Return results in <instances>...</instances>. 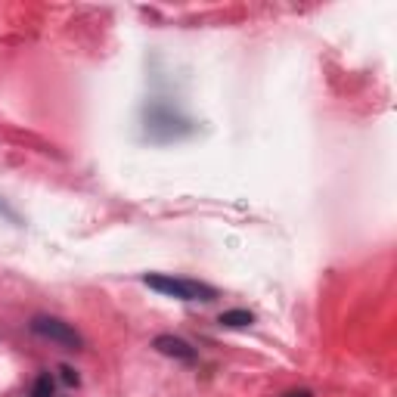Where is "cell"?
I'll return each instance as SVG.
<instances>
[{"instance_id": "cell-1", "label": "cell", "mask_w": 397, "mask_h": 397, "mask_svg": "<svg viewBox=\"0 0 397 397\" xmlns=\"http://www.w3.org/2000/svg\"><path fill=\"white\" fill-rule=\"evenodd\" d=\"M143 134H146L149 143H174L196 134V125L177 106L165 103V99H153L143 109Z\"/></svg>"}, {"instance_id": "cell-2", "label": "cell", "mask_w": 397, "mask_h": 397, "mask_svg": "<svg viewBox=\"0 0 397 397\" xmlns=\"http://www.w3.org/2000/svg\"><path fill=\"white\" fill-rule=\"evenodd\" d=\"M143 286L155 288V292L168 295V298H177V301H214L218 298V288L214 286L196 283V279H180V277H171V273H146Z\"/></svg>"}, {"instance_id": "cell-3", "label": "cell", "mask_w": 397, "mask_h": 397, "mask_svg": "<svg viewBox=\"0 0 397 397\" xmlns=\"http://www.w3.org/2000/svg\"><path fill=\"white\" fill-rule=\"evenodd\" d=\"M28 329H32L34 335L47 338V342H56L60 348H66V351H84V338L78 335V329L71 326V323L60 320V316L38 314V316H32Z\"/></svg>"}, {"instance_id": "cell-4", "label": "cell", "mask_w": 397, "mask_h": 397, "mask_svg": "<svg viewBox=\"0 0 397 397\" xmlns=\"http://www.w3.org/2000/svg\"><path fill=\"white\" fill-rule=\"evenodd\" d=\"M153 348L158 354H165V357L183 360V363H196V348H193L190 342H183V338H177V335H155Z\"/></svg>"}, {"instance_id": "cell-5", "label": "cell", "mask_w": 397, "mask_h": 397, "mask_svg": "<svg viewBox=\"0 0 397 397\" xmlns=\"http://www.w3.org/2000/svg\"><path fill=\"white\" fill-rule=\"evenodd\" d=\"M218 323H221L223 329H245V326H251V323H255V314H251V310H242V307L223 310V314L218 316Z\"/></svg>"}, {"instance_id": "cell-6", "label": "cell", "mask_w": 397, "mask_h": 397, "mask_svg": "<svg viewBox=\"0 0 397 397\" xmlns=\"http://www.w3.org/2000/svg\"><path fill=\"white\" fill-rule=\"evenodd\" d=\"M28 397H53V379H50V372H41L34 379V388Z\"/></svg>"}, {"instance_id": "cell-7", "label": "cell", "mask_w": 397, "mask_h": 397, "mask_svg": "<svg viewBox=\"0 0 397 397\" xmlns=\"http://www.w3.org/2000/svg\"><path fill=\"white\" fill-rule=\"evenodd\" d=\"M60 372H62V382H66V385H78V372L71 370V366H60Z\"/></svg>"}, {"instance_id": "cell-8", "label": "cell", "mask_w": 397, "mask_h": 397, "mask_svg": "<svg viewBox=\"0 0 397 397\" xmlns=\"http://www.w3.org/2000/svg\"><path fill=\"white\" fill-rule=\"evenodd\" d=\"M283 397H314V394H310V391H305V388H301V391H286Z\"/></svg>"}]
</instances>
